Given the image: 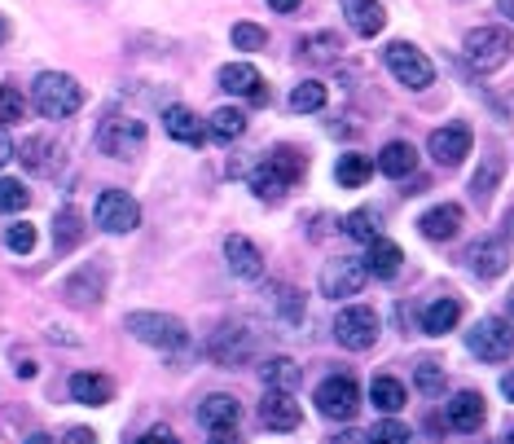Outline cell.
Here are the masks:
<instances>
[{"mask_svg":"<svg viewBox=\"0 0 514 444\" xmlns=\"http://www.w3.org/2000/svg\"><path fill=\"white\" fill-rule=\"evenodd\" d=\"M506 238H514V212L506 216Z\"/></svg>","mask_w":514,"mask_h":444,"instance_id":"obj_54","label":"cell"},{"mask_svg":"<svg viewBox=\"0 0 514 444\" xmlns=\"http://www.w3.org/2000/svg\"><path fill=\"white\" fill-rule=\"evenodd\" d=\"M418 392H427V396L444 392V370H440L435 361H422V365H418Z\"/></svg>","mask_w":514,"mask_h":444,"instance_id":"obj_43","label":"cell"},{"mask_svg":"<svg viewBox=\"0 0 514 444\" xmlns=\"http://www.w3.org/2000/svg\"><path fill=\"white\" fill-rule=\"evenodd\" d=\"M238 401L233 396H225V392H216V396H207L203 405H198V423H203L207 431H233L238 427Z\"/></svg>","mask_w":514,"mask_h":444,"instance_id":"obj_20","label":"cell"},{"mask_svg":"<svg viewBox=\"0 0 514 444\" xmlns=\"http://www.w3.org/2000/svg\"><path fill=\"white\" fill-rule=\"evenodd\" d=\"M497 176H501V159L493 154V159L484 163V168H479V176H475V203H488V198H493V185H497Z\"/></svg>","mask_w":514,"mask_h":444,"instance_id":"obj_40","label":"cell"},{"mask_svg":"<svg viewBox=\"0 0 514 444\" xmlns=\"http://www.w3.org/2000/svg\"><path fill=\"white\" fill-rule=\"evenodd\" d=\"M413 168H418V150H413L409 141H391V146H383V154H378V172L391 176V181L409 176Z\"/></svg>","mask_w":514,"mask_h":444,"instance_id":"obj_25","label":"cell"},{"mask_svg":"<svg viewBox=\"0 0 514 444\" xmlns=\"http://www.w3.org/2000/svg\"><path fill=\"white\" fill-rule=\"evenodd\" d=\"M387 71L396 75L405 88H413V93H422V88H431L435 84V66H431V58L422 49H413L409 40H391L387 44Z\"/></svg>","mask_w":514,"mask_h":444,"instance_id":"obj_3","label":"cell"},{"mask_svg":"<svg viewBox=\"0 0 514 444\" xmlns=\"http://www.w3.org/2000/svg\"><path fill=\"white\" fill-rule=\"evenodd\" d=\"M93 216H97V225H102L106 233H132L141 225V207H137V198H132L128 190H102L97 194Z\"/></svg>","mask_w":514,"mask_h":444,"instance_id":"obj_7","label":"cell"},{"mask_svg":"<svg viewBox=\"0 0 514 444\" xmlns=\"http://www.w3.org/2000/svg\"><path fill=\"white\" fill-rule=\"evenodd\" d=\"M370 176H374V163L365 159V154H343V159L334 163V181H339L343 190H361Z\"/></svg>","mask_w":514,"mask_h":444,"instance_id":"obj_30","label":"cell"},{"mask_svg":"<svg viewBox=\"0 0 514 444\" xmlns=\"http://www.w3.org/2000/svg\"><path fill=\"white\" fill-rule=\"evenodd\" d=\"M370 444H413V431L396 418H383L374 431H370Z\"/></svg>","mask_w":514,"mask_h":444,"instance_id":"obj_37","label":"cell"},{"mask_svg":"<svg viewBox=\"0 0 514 444\" xmlns=\"http://www.w3.org/2000/svg\"><path fill=\"white\" fill-rule=\"evenodd\" d=\"M506 444H514V431H510V440H506Z\"/></svg>","mask_w":514,"mask_h":444,"instance_id":"obj_57","label":"cell"},{"mask_svg":"<svg viewBox=\"0 0 514 444\" xmlns=\"http://www.w3.org/2000/svg\"><path fill=\"white\" fill-rule=\"evenodd\" d=\"M71 396L80 405H106L110 396H115V383L102 379V374H71Z\"/></svg>","mask_w":514,"mask_h":444,"instance_id":"obj_28","label":"cell"},{"mask_svg":"<svg viewBox=\"0 0 514 444\" xmlns=\"http://www.w3.org/2000/svg\"><path fill=\"white\" fill-rule=\"evenodd\" d=\"M137 444H176V436H172V427H150Z\"/></svg>","mask_w":514,"mask_h":444,"instance_id":"obj_45","label":"cell"},{"mask_svg":"<svg viewBox=\"0 0 514 444\" xmlns=\"http://www.w3.org/2000/svg\"><path fill=\"white\" fill-rule=\"evenodd\" d=\"M330 444H370V431H343V436H334Z\"/></svg>","mask_w":514,"mask_h":444,"instance_id":"obj_47","label":"cell"},{"mask_svg":"<svg viewBox=\"0 0 514 444\" xmlns=\"http://www.w3.org/2000/svg\"><path fill=\"white\" fill-rule=\"evenodd\" d=\"M343 233H348V238H356V242L383 238V233H378V216L370 212V207H365V212H352L348 220H343Z\"/></svg>","mask_w":514,"mask_h":444,"instance_id":"obj_35","label":"cell"},{"mask_svg":"<svg viewBox=\"0 0 514 444\" xmlns=\"http://www.w3.org/2000/svg\"><path fill=\"white\" fill-rule=\"evenodd\" d=\"M66 444H97V431L75 427V431H66Z\"/></svg>","mask_w":514,"mask_h":444,"instance_id":"obj_46","label":"cell"},{"mask_svg":"<svg viewBox=\"0 0 514 444\" xmlns=\"http://www.w3.org/2000/svg\"><path fill=\"white\" fill-rule=\"evenodd\" d=\"M268 5H273V9H277V14H295V9H299V5H304V0H268Z\"/></svg>","mask_w":514,"mask_h":444,"instance_id":"obj_48","label":"cell"},{"mask_svg":"<svg viewBox=\"0 0 514 444\" xmlns=\"http://www.w3.org/2000/svg\"><path fill=\"white\" fill-rule=\"evenodd\" d=\"M251 190H255V194H260V198H264V203H277V198H282V194L290 190V181H286V176H282V172H277V168H273V163H268V159H264V163H260V168H255V172H251Z\"/></svg>","mask_w":514,"mask_h":444,"instance_id":"obj_32","label":"cell"},{"mask_svg":"<svg viewBox=\"0 0 514 444\" xmlns=\"http://www.w3.org/2000/svg\"><path fill=\"white\" fill-rule=\"evenodd\" d=\"M124 326H128V335H137L141 343H150V348H159V352H181L189 339L185 321L167 317V313H128Z\"/></svg>","mask_w":514,"mask_h":444,"instance_id":"obj_2","label":"cell"},{"mask_svg":"<svg viewBox=\"0 0 514 444\" xmlns=\"http://www.w3.org/2000/svg\"><path fill=\"white\" fill-rule=\"evenodd\" d=\"M31 203V190L22 181H0V212H22V207Z\"/></svg>","mask_w":514,"mask_h":444,"instance_id":"obj_39","label":"cell"},{"mask_svg":"<svg viewBox=\"0 0 514 444\" xmlns=\"http://www.w3.org/2000/svg\"><path fill=\"white\" fill-rule=\"evenodd\" d=\"M264 27H255V22H238V27H233V44H238V49H264Z\"/></svg>","mask_w":514,"mask_h":444,"instance_id":"obj_44","label":"cell"},{"mask_svg":"<svg viewBox=\"0 0 514 444\" xmlns=\"http://www.w3.org/2000/svg\"><path fill=\"white\" fill-rule=\"evenodd\" d=\"M207 357L216 365H225V370H238L247 357H255V339L247 335V330H238V326H220L216 335H211V343H207Z\"/></svg>","mask_w":514,"mask_h":444,"instance_id":"obj_11","label":"cell"},{"mask_svg":"<svg viewBox=\"0 0 514 444\" xmlns=\"http://www.w3.org/2000/svg\"><path fill=\"white\" fill-rule=\"evenodd\" d=\"M321 106H326V84H317V80L295 84V93H290V110H299V115H317Z\"/></svg>","mask_w":514,"mask_h":444,"instance_id":"obj_34","label":"cell"},{"mask_svg":"<svg viewBox=\"0 0 514 444\" xmlns=\"http://www.w3.org/2000/svg\"><path fill=\"white\" fill-rule=\"evenodd\" d=\"M22 163H27V172L49 176V172H58V163H62V146L53 137H31L27 146H22Z\"/></svg>","mask_w":514,"mask_h":444,"instance_id":"obj_23","label":"cell"},{"mask_svg":"<svg viewBox=\"0 0 514 444\" xmlns=\"http://www.w3.org/2000/svg\"><path fill=\"white\" fill-rule=\"evenodd\" d=\"M304 53H308V58H334V53H339V36H334V31L308 36V40H304Z\"/></svg>","mask_w":514,"mask_h":444,"instance_id":"obj_42","label":"cell"},{"mask_svg":"<svg viewBox=\"0 0 514 444\" xmlns=\"http://www.w3.org/2000/svg\"><path fill=\"white\" fill-rule=\"evenodd\" d=\"M5 247L14 255H31L36 251V225H27V220H18V225H9L5 233Z\"/></svg>","mask_w":514,"mask_h":444,"instance_id":"obj_38","label":"cell"},{"mask_svg":"<svg viewBox=\"0 0 514 444\" xmlns=\"http://www.w3.org/2000/svg\"><path fill=\"white\" fill-rule=\"evenodd\" d=\"M343 14H348L356 36H365V40L378 36V31H383V22H387V14H383V5H378V0H343Z\"/></svg>","mask_w":514,"mask_h":444,"instance_id":"obj_22","label":"cell"},{"mask_svg":"<svg viewBox=\"0 0 514 444\" xmlns=\"http://www.w3.org/2000/svg\"><path fill=\"white\" fill-rule=\"evenodd\" d=\"M53 238H58V247H75V242L84 238V229H80V216L66 207V212L58 216V229H53Z\"/></svg>","mask_w":514,"mask_h":444,"instance_id":"obj_41","label":"cell"},{"mask_svg":"<svg viewBox=\"0 0 514 444\" xmlns=\"http://www.w3.org/2000/svg\"><path fill=\"white\" fill-rule=\"evenodd\" d=\"M370 401H374V409H378V414H400V409H405V401H409V396H405V383H400V379H391V374H378V379L370 383Z\"/></svg>","mask_w":514,"mask_h":444,"instance_id":"obj_26","label":"cell"},{"mask_svg":"<svg viewBox=\"0 0 514 444\" xmlns=\"http://www.w3.org/2000/svg\"><path fill=\"white\" fill-rule=\"evenodd\" d=\"M260 423L268 431H295L304 423V414H299V405L290 401V392H268L260 401Z\"/></svg>","mask_w":514,"mask_h":444,"instance_id":"obj_16","label":"cell"},{"mask_svg":"<svg viewBox=\"0 0 514 444\" xmlns=\"http://www.w3.org/2000/svg\"><path fill=\"white\" fill-rule=\"evenodd\" d=\"M418 229H422V238H431V242H449V238H457V229H462V207L457 203L431 207V212L418 220Z\"/></svg>","mask_w":514,"mask_h":444,"instance_id":"obj_18","label":"cell"},{"mask_svg":"<svg viewBox=\"0 0 514 444\" xmlns=\"http://www.w3.org/2000/svg\"><path fill=\"white\" fill-rule=\"evenodd\" d=\"M497 14H506L514 22V0H497Z\"/></svg>","mask_w":514,"mask_h":444,"instance_id":"obj_52","label":"cell"},{"mask_svg":"<svg viewBox=\"0 0 514 444\" xmlns=\"http://www.w3.org/2000/svg\"><path fill=\"white\" fill-rule=\"evenodd\" d=\"M97 146H102L110 159H132L141 146H145V124L132 115H115L106 119V128L97 132Z\"/></svg>","mask_w":514,"mask_h":444,"instance_id":"obj_9","label":"cell"},{"mask_svg":"<svg viewBox=\"0 0 514 444\" xmlns=\"http://www.w3.org/2000/svg\"><path fill=\"white\" fill-rule=\"evenodd\" d=\"M317 409L326 418H334V423H352L356 409H361V387H356L348 374H334V379L317 387Z\"/></svg>","mask_w":514,"mask_h":444,"instance_id":"obj_8","label":"cell"},{"mask_svg":"<svg viewBox=\"0 0 514 444\" xmlns=\"http://www.w3.org/2000/svg\"><path fill=\"white\" fill-rule=\"evenodd\" d=\"M365 277V260H330L326 269H321V295L326 299H348V295H361Z\"/></svg>","mask_w":514,"mask_h":444,"instance_id":"obj_10","label":"cell"},{"mask_svg":"<svg viewBox=\"0 0 514 444\" xmlns=\"http://www.w3.org/2000/svg\"><path fill=\"white\" fill-rule=\"evenodd\" d=\"M18 119H27V97L18 88L0 84V124H18Z\"/></svg>","mask_w":514,"mask_h":444,"instance_id":"obj_36","label":"cell"},{"mask_svg":"<svg viewBox=\"0 0 514 444\" xmlns=\"http://www.w3.org/2000/svg\"><path fill=\"white\" fill-rule=\"evenodd\" d=\"M449 427L453 431H479L484 427V396L479 392H457L449 401Z\"/></svg>","mask_w":514,"mask_h":444,"instance_id":"obj_21","label":"cell"},{"mask_svg":"<svg viewBox=\"0 0 514 444\" xmlns=\"http://www.w3.org/2000/svg\"><path fill=\"white\" fill-rule=\"evenodd\" d=\"M466 264H471V273H479V277H501L510 264V251L501 238H475L471 247H466Z\"/></svg>","mask_w":514,"mask_h":444,"instance_id":"obj_13","label":"cell"},{"mask_svg":"<svg viewBox=\"0 0 514 444\" xmlns=\"http://www.w3.org/2000/svg\"><path fill=\"white\" fill-rule=\"evenodd\" d=\"M31 97H36V110L49 119H71L75 110L84 106V88L62 71H44L36 84H31Z\"/></svg>","mask_w":514,"mask_h":444,"instance_id":"obj_1","label":"cell"},{"mask_svg":"<svg viewBox=\"0 0 514 444\" xmlns=\"http://www.w3.org/2000/svg\"><path fill=\"white\" fill-rule=\"evenodd\" d=\"M27 444H53V440H49V436H31Z\"/></svg>","mask_w":514,"mask_h":444,"instance_id":"obj_55","label":"cell"},{"mask_svg":"<svg viewBox=\"0 0 514 444\" xmlns=\"http://www.w3.org/2000/svg\"><path fill=\"white\" fill-rule=\"evenodd\" d=\"M102 282H106L102 264H84L80 273L66 277V299H71V304H93V299L102 295Z\"/></svg>","mask_w":514,"mask_h":444,"instance_id":"obj_24","label":"cell"},{"mask_svg":"<svg viewBox=\"0 0 514 444\" xmlns=\"http://www.w3.org/2000/svg\"><path fill=\"white\" fill-rule=\"evenodd\" d=\"M510 317H514V291H510Z\"/></svg>","mask_w":514,"mask_h":444,"instance_id":"obj_56","label":"cell"},{"mask_svg":"<svg viewBox=\"0 0 514 444\" xmlns=\"http://www.w3.org/2000/svg\"><path fill=\"white\" fill-rule=\"evenodd\" d=\"M268 308H273L282 321H290V326H299V317H304V295H299L295 286H268Z\"/></svg>","mask_w":514,"mask_h":444,"instance_id":"obj_31","label":"cell"},{"mask_svg":"<svg viewBox=\"0 0 514 444\" xmlns=\"http://www.w3.org/2000/svg\"><path fill=\"white\" fill-rule=\"evenodd\" d=\"M260 379L268 383V392H295L304 374H299V365L290 361V357H268L260 365Z\"/></svg>","mask_w":514,"mask_h":444,"instance_id":"obj_27","label":"cell"},{"mask_svg":"<svg viewBox=\"0 0 514 444\" xmlns=\"http://www.w3.org/2000/svg\"><path fill=\"white\" fill-rule=\"evenodd\" d=\"M400 264H405V251L391 238H374L370 251H365V269H370V277H378V282H391V277L400 273Z\"/></svg>","mask_w":514,"mask_h":444,"instance_id":"obj_19","label":"cell"},{"mask_svg":"<svg viewBox=\"0 0 514 444\" xmlns=\"http://www.w3.org/2000/svg\"><path fill=\"white\" fill-rule=\"evenodd\" d=\"M457 321H462V304L457 299H435V304H427V313H422V330L427 335H449Z\"/></svg>","mask_w":514,"mask_h":444,"instance_id":"obj_29","label":"cell"},{"mask_svg":"<svg viewBox=\"0 0 514 444\" xmlns=\"http://www.w3.org/2000/svg\"><path fill=\"white\" fill-rule=\"evenodd\" d=\"M207 132L216 141H238L242 132H247V119H242V110H233V106H220L216 115L207 119Z\"/></svg>","mask_w":514,"mask_h":444,"instance_id":"obj_33","label":"cell"},{"mask_svg":"<svg viewBox=\"0 0 514 444\" xmlns=\"http://www.w3.org/2000/svg\"><path fill=\"white\" fill-rule=\"evenodd\" d=\"M334 339H339L343 348H352V352L374 348L378 343V313L374 308H365V304L343 308V313L334 317Z\"/></svg>","mask_w":514,"mask_h":444,"instance_id":"obj_6","label":"cell"},{"mask_svg":"<svg viewBox=\"0 0 514 444\" xmlns=\"http://www.w3.org/2000/svg\"><path fill=\"white\" fill-rule=\"evenodd\" d=\"M0 40H9V22H5V14H0Z\"/></svg>","mask_w":514,"mask_h":444,"instance_id":"obj_53","label":"cell"},{"mask_svg":"<svg viewBox=\"0 0 514 444\" xmlns=\"http://www.w3.org/2000/svg\"><path fill=\"white\" fill-rule=\"evenodd\" d=\"M501 396H506V401H514V370L506 374V379H501Z\"/></svg>","mask_w":514,"mask_h":444,"instance_id":"obj_51","label":"cell"},{"mask_svg":"<svg viewBox=\"0 0 514 444\" xmlns=\"http://www.w3.org/2000/svg\"><path fill=\"white\" fill-rule=\"evenodd\" d=\"M163 128H167V137L181 141V146H203V141H207V124L189 106H167Z\"/></svg>","mask_w":514,"mask_h":444,"instance_id":"obj_17","label":"cell"},{"mask_svg":"<svg viewBox=\"0 0 514 444\" xmlns=\"http://www.w3.org/2000/svg\"><path fill=\"white\" fill-rule=\"evenodd\" d=\"M510 49H514V40H510V31H501V27H475V31H466V44H462L466 62H471L475 71H497V66L510 58Z\"/></svg>","mask_w":514,"mask_h":444,"instance_id":"obj_5","label":"cell"},{"mask_svg":"<svg viewBox=\"0 0 514 444\" xmlns=\"http://www.w3.org/2000/svg\"><path fill=\"white\" fill-rule=\"evenodd\" d=\"M466 348H471V357L479 361H506L510 352H514V330H510V321H501V317H484V321H475L471 330H466Z\"/></svg>","mask_w":514,"mask_h":444,"instance_id":"obj_4","label":"cell"},{"mask_svg":"<svg viewBox=\"0 0 514 444\" xmlns=\"http://www.w3.org/2000/svg\"><path fill=\"white\" fill-rule=\"evenodd\" d=\"M207 444H242V436H233V431H216Z\"/></svg>","mask_w":514,"mask_h":444,"instance_id":"obj_50","label":"cell"},{"mask_svg":"<svg viewBox=\"0 0 514 444\" xmlns=\"http://www.w3.org/2000/svg\"><path fill=\"white\" fill-rule=\"evenodd\" d=\"M9 159H14V141H9V137H5V132H0V168H5V163H9Z\"/></svg>","mask_w":514,"mask_h":444,"instance_id":"obj_49","label":"cell"},{"mask_svg":"<svg viewBox=\"0 0 514 444\" xmlns=\"http://www.w3.org/2000/svg\"><path fill=\"white\" fill-rule=\"evenodd\" d=\"M471 128L466 124H444V128H435L431 132V141H427V150H431V159L440 163V168H457V163L471 154Z\"/></svg>","mask_w":514,"mask_h":444,"instance_id":"obj_12","label":"cell"},{"mask_svg":"<svg viewBox=\"0 0 514 444\" xmlns=\"http://www.w3.org/2000/svg\"><path fill=\"white\" fill-rule=\"evenodd\" d=\"M220 88H225V93H233V97H255V102H260L264 97V75L255 71L251 62H229V66H220Z\"/></svg>","mask_w":514,"mask_h":444,"instance_id":"obj_15","label":"cell"},{"mask_svg":"<svg viewBox=\"0 0 514 444\" xmlns=\"http://www.w3.org/2000/svg\"><path fill=\"white\" fill-rule=\"evenodd\" d=\"M225 260H229V273L233 277H242V282H255V277H264V255L260 247H255L251 238H233L225 242Z\"/></svg>","mask_w":514,"mask_h":444,"instance_id":"obj_14","label":"cell"}]
</instances>
